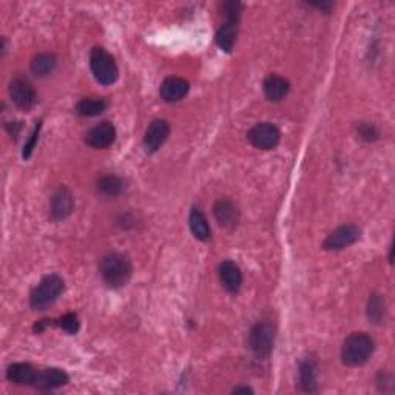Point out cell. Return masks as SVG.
Instances as JSON below:
<instances>
[{"mask_svg":"<svg viewBox=\"0 0 395 395\" xmlns=\"http://www.w3.org/2000/svg\"><path fill=\"white\" fill-rule=\"evenodd\" d=\"M98 190L107 196H118L124 192V181L113 175L104 176L98 181Z\"/></svg>","mask_w":395,"mask_h":395,"instance_id":"24","label":"cell"},{"mask_svg":"<svg viewBox=\"0 0 395 395\" xmlns=\"http://www.w3.org/2000/svg\"><path fill=\"white\" fill-rule=\"evenodd\" d=\"M239 392H243V394H252L253 391L250 389V387H235L233 394H239Z\"/></svg>","mask_w":395,"mask_h":395,"instance_id":"29","label":"cell"},{"mask_svg":"<svg viewBox=\"0 0 395 395\" xmlns=\"http://www.w3.org/2000/svg\"><path fill=\"white\" fill-rule=\"evenodd\" d=\"M68 375L65 371L57 367H47V369H37L36 378L33 387L39 391H51L56 387L65 386L68 383Z\"/></svg>","mask_w":395,"mask_h":395,"instance_id":"9","label":"cell"},{"mask_svg":"<svg viewBox=\"0 0 395 395\" xmlns=\"http://www.w3.org/2000/svg\"><path fill=\"white\" fill-rule=\"evenodd\" d=\"M247 138L253 147L261 150H272L278 145L281 133L273 124L263 122L252 127L250 131L247 133Z\"/></svg>","mask_w":395,"mask_h":395,"instance_id":"6","label":"cell"},{"mask_svg":"<svg viewBox=\"0 0 395 395\" xmlns=\"http://www.w3.org/2000/svg\"><path fill=\"white\" fill-rule=\"evenodd\" d=\"M99 272L110 288H122L130 281L133 267L130 259L122 253H110L100 259Z\"/></svg>","mask_w":395,"mask_h":395,"instance_id":"1","label":"cell"},{"mask_svg":"<svg viewBox=\"0 0 395 395\" xmlns=\"http://www.w3.org/2000/svg\"><path fill=\"white\" fill-rule=\"evenodd\" d=\"M189 224H190V231H192L196 239H200V241H209L210 239V235H212V232H210V226L207 222V218L204 216L201 210L193 209L192 212H190Z\"/></svg>","mask_w":395,"mask_h":395,"instance_id":"20","label":"cell"},{"mask_svg":"<svg viewBox=\"0 0 395 395\" xmlns=\"http://www.w3.org/2000/svg\"><path fill=\"white\" fill-rule=\"evenodd\" d=\"M359 135L365 141H375L378 138V130L372 124H361L359 127Z\"/></svg>","mask_w":395,"mask_h":395,"instance_id":"28","label":"cell"},{"mask_svg":"<svg viewBox=\"0 0 395 395\" xmlns=\"http://www.w3.org/2000/svg\"><path fill=\"white\" fill-rule=\"evenodd\" d=\"M56 326H59L61 329L65 330L70 335H74L79 330V320L76 314H65L61 317L59 320H56Z\"/></svg>","mask_w":395,"mask_h":395,"instance_id":"25","label":"cell"},{"mask_svg":"<svg viewBox=\"0 0 395 395\" xmlns=\"http://www.w3.org/2000/svg\"><path fill=\"white\" fill-rule=\"evenodd\" d=\"M299 386L304 392H315L317 385V363L312 359H306L299 365Z\"/></svg>","mask_w":395,"mask_h":395,"instance_id":"18","label":"cell"},{"mask_svg":"<svg viewBox=\"0 0 395 395\" xmlns=\"http://www.w3.org/2000/svg\"><path fill=\"white\" fill-rule=\"evenodd\" d=\"M386 314V306L385 298L378 294H372L367 301V318L369 321L374 324H380L385 320Z\"/></svg>","mask_w":395,"mask_h":395,"instance_id":"23","label":"cell"},{"mask_svg":"<svg viewBox=\"0 0 395 395\" xmlns=\"http://www.w3.org/2000/svg\"><path fill=\"white\" fill-rule=\"evenodd\" d=\"M10 98L22 110H30L37 102V94L28 81L17 78L10 84Z\"/></svg>","mask_w":395,"mask_h":395,"instance_id":"8","label":"cell"},{"mask_svg":"<svg viewBox=\"0 0 395 395\" xmlns=\"http://www.w3.org/2000/svg\"><path fill=\"white\" fill-rule=\"evenodd\" d=\"M374 340L367 334L355 332L349 335L341 348V360L349 367L363 366L374 354Z\"/></svg>","mask_w":395,"mask_h":395,"instance_id":"2","label":"cell"},{"mask_svg":"<svg viewBox=\"0 0 395 395\" xmlns=\"http://www.w3.org/2000/svg\"><path fill=\"white\" fill-rule=\"evenodd\" d=\"M360 228L354 224L341 226L324 239L323 248H326V250H341V248L355 244L360 239Z\"/></svg>","mask_w":395,"mask_h":395,"instance_id":"7","label":"cell"},{"mask_svg":"<svg viewBox=\"0 0 395 395\" xmlns=\"http://www.w3.org/2000/svg\"><path fill=\"white\" fill-rule=\"evenodd\" d=\"M169 135H170V125L167 120H164V119L153 120L144 136L145 149H147V151L150 153L159 150L161 149V145L167 141Z\"/></svg>","mask_w":395,"mask_h":395,"instance_id":"12","label":"cell"},{"mask_svg":"<svg viewBox=\"0 0 395 395\" xmlns=\"http://www.w3.org/2000/svg\"><path fill=\"white\" fill-rule=\"evenodd\" d=\"M116 139V129L111 122L104 120L98 125H94L93 129L87 133L85 141L93 149H107L114 142Z\"/></svg>","mask_w":395,"mask_h":395,"instance_id":"10","label":"cell"},{"mask_svg":"<svg viewBox=\"0 0 395 395\" xmlns=\"http://www.w3.org/2000/svg\"><path fill=\"white\" fill-rule=\"evenodd\" d=\"M275 343V329L269 321H259L255 324L248 335V346L253 355L259 360H267L273 350Z\"/></svg>","mask_w":395,"mask_h":395,"instance_id":"5","label":"cell"},{"mask_svg":"<svg viewBox=\"0 0 395 395\" xmlns=\"http://www.w3.org/2000/svg\"><path fill=\"white\" fill-rule=\"evenodd\" d=\"M74 207L73 195L70 193V190L65 187H59L51 196V218L56 221L65 220L67 216L72 215Z\"/></svg>","mask_w":395,"mask_h":395,"instance_id":"11","label":"cell"},{"mask_svg":"<svg viewBox=\"0 0 395 395\" xmlns=\"http://www.w3.org/2000/svg\"><path fill=\"white\" fill-rule=\"evenodd\" d=\"M41 124L42 122H37L36 129L31 133V136L28 139V142L25 144V149H23V158L28 159L31 156V153H33L36 144H37V139H39V131H41Z\"/></svg>","mask_w":395,"mask_h":395,"instance_id":"27","label":"cell"},{"mask_svg":"<svg viewBox=\"0 0 395 395\" xmlns=\"http://www.w3.org/2000/svg\"><path fill=\"white\" fill-rule=\"evenodd\" d=\"M238 36V22H226L216 33V45L221 50H224L226 53H231L235 47Z\"/></svg>","mask_w":395,"mask_h":395,"instance_id":"19","label":"cell"},{"mask_svg":"<svg viewBox=\"0 0 395 395\" xmlns=\"http://www.w3.org/2000/svg\"><path fill=\"white\" fill-rule=\"evenodd\" d=\"M263 90H264V94H266L267 99L272 100V102H279L288 96L289 90H290V85H289L288 79L281 78V76L270 74L264 79Z\"/></svg>","mask_w":395,"mask_h":395,"instance_id":"17","label":"cell"},{"mask_svg":"<svg viewBox=\"0 0 395 395\" xmlns=\"http://www.w3.org/2000/svg\"><path fill=\"white\" fill-rule=\"evenodd\" d=\"M241 8H243V5L239 2H226L222 5V11H224L227 22H238L241 16Z\"/></svg>","mask_w":395,"mask_h":395,"instance_id":"26","label":"cell"},{"mask_svg":"<svg viewBox=\"0 0 395 395\" xmlns=\"http://www.w3.org/2000/svg\"><path fill=\"white\" fill-rule=\"evenodd\" d=\"M213 215L216 221H218V224L226 228H233L239 221L238 207L235 206L231 200H227V198H222V200H218L215 202Z\"/></svg>","mask_w":395,"mask_h":395,"instance_id":"13","label":"cell"},{"mask_svg":"<svg viewBox=\"0 0 395 395\" xmlns=\"http://www.w3.org/2000/svg\"><path fill=\"white\" fill-rule=\"evenodd\" d=\"M220 279L224 289L231 294H237L243 286V273L233 261H224L220 264Z\"/></svg>","mask_w":395,"mask_h":395,"instance_id":"14","label":"cell"},{"mask_svg":"<svg viewBox=\"0 0 395 395\" xmlns=\"http://www.w3.org/2000/svg\"><path fill=\"white\" fill-rule=\"evenodd\" d=\"M37 369L28 363H14L6 369V378L19 386H33Z\"/></svg>","mask_w":395,"mask_h":395,"instance_id":"16","label":"cell"},{"mask_svg":"<svg viewBox=\"0 0 395 395\" xmlns=\"http://www.w3.org/2000/svg\"><path fill=\"white\" fill-rule=\"evenodd\" d=\"M107 100L100 98H85L78 102L76 105V111H78L79 116L84 118H94L99 116L100 113L105 111L107 108Z\"/></svg>","mask_w":395,"mask_h":395,"instance_id":"22","label":"cell"},{"mask_svg":"<svg viewBox=\"0 0 395 395\" xmlns=\"http://www.w3.org/2000/svg\"><path fill=\"white\" fill-rule=\"evenodd\" d=\"M56 65L57 59L54 54L42 53L34 56L33 61H31V72H33V74H36L37 78H45V76L54 72Z\"/></svg>","mask_w":395,"mask_h":395,"instance_id":"21","label":"cell"},{"mask_svg":"<svg viewBox=\"0 0 395 395\" xmlns=\"http://www.w3.org/2000/svg\"><path fill=\"white\" fill-rule=\"evenodd\" d=\"M90 68L94 79L102 85H111L119 78V70L116 62L113 59V56L110 53H107V51L100 47L92 50Z\"/></svg>","mask_w":395,"mask_h":395,"instance_id":"3","label":"cell"},{"mask_svg":"<svg viewBox=\"0 0 395 395\" xmlns=\"http://www.w3.org/2000/svg\"><path fill=\"white\" fill-rule=\"evenodd\" d=\"M189 88L190 85L186 79L171 76V78H167L162 82L161 88H159V94L165 102H178L186 98Z\"/></svg>","mask_w":395,"mask_h":395,"instance_id":"15","label":"cell"},{"mask_svg":"<svg viewBox=\"0 0 395 395\" xmlns=\"http://www.w3.org/2000/svg\"><path fill=\"white\" fill-rule=\"evenodd\" d=\"M63 292V279L51 273V275L45 277L42 281L36 286L34 290L31 292L30 304L34 309H47L48 306L53 304L57 298L61 297Z\"/></svg>","mask_w":395,"mask_h":395,"instance_id":"4","label":"cell"}]
</instances>
